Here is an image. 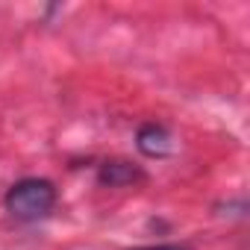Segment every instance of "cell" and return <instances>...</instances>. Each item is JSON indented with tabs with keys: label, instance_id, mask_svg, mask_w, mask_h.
Wrapping results in <instances>:
<instances>
[{
	"label": "cell",
	"instance_id": "obj_2",
	"mask_svg": "<svg viewBox=\"0 0 250 250\" xmlns=\"http://www.w3.org/2000/svg\"><path fill=\"white\" fill-rule=\"evenodd\" d=\"M136 147L147 159H168L174 153L177 142H174V133L165 127V124L147 121V124H142L139 133H136Z\"/></svg>",
	"mask_w": 250,
	"mask_h": 250
},
{
	"label": "cell",
	"instance_id": "obj_1",
	"mask_svg": "<svg viewBox=\"0 0 250 250\" xmlns=\"http://www.w3.org/2000/svg\"><path fill=\"white\" fill-rule=\"evenodd\" d=\"M56 200H59V191H56V186L50 180H44V177H24L6 191L3 206H6V212L15 221L33 224V221L47 218L53 212Z\"/></svg>",
	"mask_w": 250,
	"mask_h": 250
},
{
	"label": "cell",
	"instance_id": "obj_4",
	"mask_svg": "<svg viewBox=\"0 0 250 250\" xmlns=\"http://www.w3.org/2000/svg\"><path fill=\"white\" fill-rule=\"evenodd\" d=\"M136 250H188L186 244H150V247H136Z\"/></svg>",
	"mask_w": 250,
	"mask_h": 250
},
{
	"label": "cell",
	"instance_id": "obj_3",
	"mask_svg": "<svg viewBox=\"0 0 250 250\" xmlns=\"http://www.w3.org/2000/svg\"><path fill=\"white\" fill-rule=\"evenodd\" d=\"M145 180H147L145 168H139L127 159H106L97 168V183L106 188H130V186H139Z\"/></svg>",
	"mask_w": 250,
	"mask_h": 250
}]
</instances>
